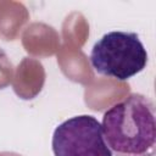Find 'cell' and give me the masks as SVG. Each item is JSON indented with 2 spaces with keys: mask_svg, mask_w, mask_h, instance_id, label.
<instances>
[{
  "mask_svg": "<svg viewBox=\"0 0 156 156\" xmlns=\"http://www.w3.org/2000/svg\"><path fill=\"white\" fill-rule=\"evenodd\" d=\"M102 133L116 156H155V104L133 93L112 105L102 117Z\"/></svg>",
  "mask_w": 156,
  "mask_h": 156,
  "instance_id": "cell-1",
  "label": "cell"
},
{
  "mask_svg": "<svg viewBox=\"0 0 156 156\" xmlns=\"http://www.w3.org/2000/svg\"><path fill=\"white\" fill-rule=\"evenodd\" d=\"M90 63L102 76L127 80L146 67L147 52L136 33L113 30L94 44Z\"/></svg>",
  "mask_w": 156,
  "mask_h": 156,
  "instance_id": "cell-2",
  "label": "cell"
},
{
  "mask_svg": "<svg viewBox=\"0 0 156 156\" xmlns=\"http://www.w3.org/2000/svg\"><path fill=\"white\" fill-rule=\"evenodd\" d=\"M55 156H112L100 122L89 115L63 121L52 134Z\"/></svg>",
  "mask_w": 156,
  "mask_h": 156,
  "instance_id": "cell-3",
  "label": "cell"
}]
</instances>
